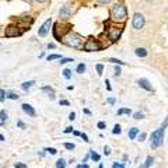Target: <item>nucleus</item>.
<instances>
[{"mask_svg": "<svg viewBox=\"0 0 168 168\" xmlns=\"http://www.w3.org/2000/svg\"><path fill=\"white\" fill-rule=\"evenodd\" d=\"M111 17H112V20L116 21V22H123V21L126 20V17H127L126 7L122 4V3L114 4L112 9H111Z\"/></svg>", "mask_w": 168, "mask_h": 168, "instance_id": "1", "label": "nucleus"}, {"mask_svg": "<svg viewBox=\"0 0 168 168\" xmlns=\"http://www.w3.org/2000/svg\"><path fill=\"white\" fill-rule=\"evenodd\" d=\"M164 130L163 127H160L157 130H154L151 133V136H150V142H151V147L153 148H157L163 144V140H164Z\"/></svg>", "mask_w": 168, "mask_h": 168, "instance_id": "2", "label": "nucleus"}, {"mask_svg": "<svg viewBox=\"0 0 168 168\" xmlns=\"http://www.w3.org/2000/svg\"><path fill=\"white\" fill-rule=\"evenodd\" d=\"M63 42L70 48H80V45H81V37L79 34L70 32V34H67L66 37L63 38Z\"/></svg>", "mask_w": 168, "mask_h": 168, "instance_id": "3", "label": "nucleus"}, {"mask_svg": "<svg viewBox=\"0 0 168 168\" xmlns=\"http://www.w3.org/2000/svg\"><path fill=\"white\" fill-rule=\"evenodd\" d=\"M101 43L98 41H95V39H88V41L84 43L83 49L85 52H97V51H101Z\"/></svg>", "mask_w": 168, "mask_h": 168, "instance_id": "4", "label": "nucleus"}, {"mask_svg": "<svg viewBox=\"0 0 168 168\" xmlns=\"http://www.w3.org/2000/svg\"><path fill=\"white\" fill-rule=\"evenodd\" d=\"M132 25H133L135 30H142L143 27H144V17H143V14L136 13L133 16V18H132Z\"/></svg>", "mask_w": 168, "mask_h": 168, "instance_id": "5", "label": "nucleus"}, {"mask_svg": "<svg viewBox=\"0 0 168 168\" xmlns=\"http://www.w3.org/2000/svg\"><path fill=\"white\" fill-rule=\"evenodd\" d=\"M122 32H123V28H116V27H114V28H111L109 34H108V37H109V39L112 42H115L116 39H119L122 35Z\"/></svg>", "mask_w": 168, "mask_h": 168, "instance_id": "6", "label": "nucleus"}, {"mask_svg": "<svg viewBox=\"0 0 168 168\" xmlns=\"http://www.w3.org/2000/svg\"><path fill=\"white\" fill-rule=\"evenodd\" d=\"M51 24H52V20L51 18H48L43 24L41 25V28H39V31H38V35L39 37H45L48 32H49V28H51Z\"/></svg>", "mask_w": 168, "mask_h": 168, "instance_id": "7", "label": "nucleus"}, {"mask_svg": "<svg viewBox=\"0 0 168 168\" xmlns=\"http://www.w3.org/2000/svg\"><path fill=\"white\" fill-rule=\"evenodd\" d=\"M20 34H21L20 30H18V27H16V25H9L7 28H6V37L7 38L18 37Z\"/></svg>", "mask_w": 168, "mask_h": 168, "instance_id": "8", "label": "nucleus"}, {"mask_svg": "<svg viewBox=\"0 0 168 168\" xmlns=\"http://www.w3.org/2000/svg\"><path fill=\"white\" fill-rule=\"evenodd\" d=\"M137 84H139V87L143 90H146V91H153V87L151 84H150V81L146 79H139L137 80Z\"/></svg>", "mask_w": 168, "mask_h": 168, "instance_id": "9", "label": "nucleus"}, {"mask_svg": "<svg viewBox=\"0 0 168 168\" xmlns=\"http://www.w3.org/2000/svg\"><path fill=\"white\" fill-rule=\"evenodd\" d=\"M21 108H22V111L25 112L27 115H30V116H35L37 114H35V109L32 108V105L30 104H22L21 105Z\"/></svg>", "mask_w": 168, "mask_h": 168, "instance_id": "10", "label": "nucleus"}, {"mask_svg": "<svg viewBox=\"0 0 168 168\" xmlns=\"http://www.w3.org/2000/svg\"><path fill=\"white\" fill-rule=\"evenodd\" d=\"M41 90L49 94V98H51V100H55V90H53L52 87H49V85H43Z\"/></svg>", "mask_w": 168, "mask_h": 168, "instance_id": "11", "label": "nucleus"}, {"mask_svg": "<svg viewBox=\"0 0 168 168\" xmlns=\"http://www.w3.org/2000/svg\"><path fill=\"white\" fill-rule=\"evenodd\" d=\"M139 127H132V129H129V133H127V136H129V139L130 140H135L136 139V136L139 135Z\"/></svg>", "mask_w": 168, "mask_h": 168, "instance_id": "12", "label": "nucleus"}, {"mask_svg": "<svg viewBox=\"0 0 168 168\" xmlns=\"http://www.w3.org/2000/svg\"><path fill=\"white\" fill-rule=\"evenodd\" d=\"M135 53H136V56H139V58H146L147 49H144V48H137V49H135Z\"/></svg>", "mask_w": 168, "mask_h": 168, "instance_id": "13", "label": "nucleus"}, {"mask_svg": "<svg viewBox=\"0 0 168 168\" xmlns=\"http://www.w3.org/2000/svg\"><path fill=\"white\" fill-rule=\"evenodd\" d=\"M34 84H35V81H34V80H30V81H24V83L21 84V88L24 90V91H28V90L31 88Z\"/></svg>", "mask_w": 168, "mask_h": 168, "instance_id": "14", "label": "nucleus"}, {"mask_svg": "<svg viewBox=\"0 0 168 168\" xmlns=\"http://www.w3.org/2000/svg\"><path fill=\"white\" fill-rule=\"evenodd\" d=\"M7 121V112L6 111H0V126H3Z\"/></svg>", "mask_w": 168, "mask_h": 168, "instance_id": "15", "label": "nucleus"}, {"mask_svg": "<svg viewBox=\"0 0 168 168\" xmlns=\"http://www.w3.org/2000/svg\"><path fill=\"white\" fill-rule=\"evenodd\" d=\"M69 16H70V10H69L67 7H62V9H60V17L67 18Z\"/></svg>", "mask_w": 168, "mask_h": 168, "instance_id": "16", "label": "nucleus"}, {"mask_svg": "<svg viewBox=\"0 0 168 168\" xmlns=\"http://www.w3.org/2000/svg\"><path fill=\"white\" fill-rule=\"evenodd\" d=\"M90 156H91V160L93 161H100V154H97L95 151H93V150H90Z\"/></svg>", "mask_w": 168, "mask_h": 168, "instance_id": "17", "label": "nucleus"}, {"mask_svg": "<svg viewBox=\"0 0 168 168\" xmlns=\"http://www.w3.org/2000/svg\"><path fill=\"white\" fill-rule=\"evenodd\" d=\"M123 114H127V115H130V114H132V111L129 109V108H121V109L118 111V116L123 115Z\"/></svg>", "mask_w": 168, "mask_h": 168, "instance_id": "18", "label": "nucleus"}, {"mask_svg": "<svg viewBox=\"0 0 168 168\" xmlns=\"http://www.w3.org/2000/svg\"><path fill=\"white\" fill-rule=\"evenodd\" d=\"M56 168H66V161H64L63 158L58 160V161H56Z\"/></svg>", "mask_w": 168, "mask_h": 168, "instance_id": "19", "label": "nucleus"}, {"mask_svg": "<svg viewBox=\"0 0 168 168\" xmlns=\"http://www.w3.org/2000/svg\"><path fill=\"white\" fill-rule=\"evenodd\" d=\"M153 161H154V160H153V157H150V156H148V157L146 158V163H144V165H143L142 168H148L153 164Z\"/></svg>", "mask_w": 168, "mask_h": 168, "instance_id": "20", "label": "nucleus"}, {"mask_svg": "<svg viewBox=\"0 0 168 168\" xmlns=\"http://www.w3.org/2000/svg\"><path fill=\"white\" fill-rule=\"evenodd\" d=\"M112 133H114V135H121V133H122L121 126L118 125V123H116V125L114 126V129H112Z\"/></svg>", "mask_w": 168, "mask_h": 168, "instance_id": "21", "label": "nucleus"}, {"mask_svg": "<svg viewBox=\"0 0 168 168\" xmlns=\"http://www.w3.org/2000/svg\"><path fill=\"white\" fill-rule=\"evenodd\" d=\"M6 98H9V100H18V95L14 94V93H6Z\"/></svg>", "mask_w": 168, "mask_h": 168, "instance_id": "22", "label": "nucleus"}, {"mask_svg": "<svg viewBox=\"0 0 168 168\" xmlns=\"http://www.w3.org/2000/svg\"><path fill=\"white\" fill-rule=\"evenodd\" d=\"M84 72H85V64H84V63H80L79 66H77V73L83 74Z\"/></svg>", "mask_w": 168, "mask_h": 168, "instance_id": "23", "label": "nucleus"}, {"mask_svg": "<svg viewBox=\"0 0 168 168\" xmlns=\"http://www.w3.org/2000/svg\"><path fill=\"white\" fill-rule=\"evenodd\" d=\"M63 77H64V79H70V77H72V72H70L69 69H64V70H63Z\"/></svg>", "mask_w": 168, "mask_h": 168, "instance_id": "24", "label": "nucleus"}, {"mask_svg": "<svg viewBox=\"0 0 168 168\" xmlns=\"http://www.w3.org/2000/svg\"><path fill=\"white\" fill-rule=\"evenodd\" d=\"M102 72H104V64L98 63V64H97V73H98V76H101V74H102Z\"/></svg>", "mask_w": 168, "mask_h": 168, "instance_id": "25", "label": "nucleus"}, {"mask_svg": "<svg viewBox=\"0 0 168 168\" xmlns=\"http://www.w3.org/2000/svg\"><path fill=\"white\" fill-rule=\"evenodd\" d=\"M109 62L114 63V64H125V62H122V60H119V59H115V58H111Z\"/></svg>", "mask_w": 168, "mask_h": 168, "instance_id": "26", "label": "nucleus"}, {"mask_svg": "<svg viewBox=\"0 0 168 168\" xmlns=\"http://www.w3.org/2000/svg\"><path fill=\"white\" fill-rule=\"evenodd\" d=\"M45 151H48L49 154H52V156H55V154L58 153V150H56V148H53V147H48V148H45Z\"/></svg>", "mask_w": 168, "mask_h": 168, "instance_id": "27", "label": "nucleus"}, {"mask_svg": "<svg viewBox=\"0 0 168 168\" xmlns=\"http://www.w3.org/2000/svg\"><path fill=\"white\" fill-rule=\"evenodd\" d=\"M46 59L51 62V60H55V59H62V56H60V55H49Z\"/></svg>", "mask_w": 168, "mask_h": 168, "instance_id": "28", "label": "nucleus"}, {"mask_svg": "<svg viewBox=\"0 0 168 168\" xmlns=\"http://www.w3.org/2000/svg\"><path fill=\"white\" fill-rule=\"evenodd\" d=\"M69 62H73V59H70V58H62L60 59V64H64V63H69Z\"/></svg>", "mask_w": 168, "mask_h": 168, "instance_id": "29", "label": "nucleus"}, {"mask_svg": "<svg viewBox=\"0 0 168 168\" xmlns=\"http://www.w3.org/2000/svg\"><path fill=\"white\" fill-rule=\"evenodd\" d=\"M133 118H135V119H143V118H144V115H143L142 112H136V114L133 115Z\"/></svg>", "mask_w": 168, "mask_h": 168, "instance_id": "30", "label": "nucleus"}, {"mask_svg": "<svg viewBox=\"0 0 168 168\" xmlns=\"http://www.w3.org/2000/svg\"><path fill=\"white\" fill-rule=\"evenodd\" d=\"M64 147H66V148H67V150H74V144L73 143H64Z\"/></svg>", "mask_w": 168, "mask_h": 168, "instance_id": "31", "label": "nucleus"}, {"mask_svg": "<svg viewBox=\"0 0 168 168\" xmlns=\"http://www.w3.org/2000/svg\"><path fill=\"white\" fill-rule=\"evenodd\" d=\"M6 98V93H4V90H1L0 88V102H3Z\"/></svg>", "mask_w": 168, "mask_h": 168, "instance_id": "32", "label": "nucleus"}, {"mask_svg": "<svg viewBox=\"0 0 168 168\" xmlns=\"http://www.w3.org/2000/svg\"><path fill=\"white\" fill-rule=\"evenodd\" d=\"M112 168H125V164H122V163H114V164H112Z\"/></svg>", "mask_w": 168, "mask_h": 168, "instance_id": "33", "label": "nucleus"}, {"mask_svg": "<svg viewBox=\"0 0 168 168\" xmlns=\"http://www.w3.org/2000/svg\"><path fill=\"white\" fill-rule=\"evenodd\" d=\"M104 154H105V156H109V154H111V147L109 146H105L104 147Z\"/></svg>", "mask_w": 168, "mask_h": 168, "instance_id": "34", "label": "nucleus"}, {"mask_svg": "<svg viewBox=\"0 0 168 168\" xmlns=\"http://www.w3.org/2000/svg\"><path fill=\"white\" fill-rule=\"evenodd\" d=\"M80 136H81V139H83L85 143H90V140H88V136L85 135V133H80Z\"/></svg>", "mask_w": 168, "mask_h": 168, "instance_id": "35", "label": "nucleus"}, {"mask_svg": "<svg viewBox=\"0 0 168 168\" xmlns=\"http://www.w3.org/2000/svg\"><path fill=\"white\" fill-rule=\"evenodd\" d=\"M14 167L16 168H27V165L25 164H22V163H16L14 164Z\"/></svg>", "mask_w": 168, "mask_h": 168, "instance_id": "36", "label": "nucleus"}, {"mask_svg": "<svg viewBox=\"0 0 168 168\" xmlns=\"http://www.w3.org/2000/svg\"><path fill=\"white\" fill-rule=\"evenodd\" d=\"M59 104L64 105V106H69V105H70V102H69V101H66V100H60V101H59Z\"/></svg>", "mask_w": 168, "mask_h": 168, "instance_id": "37", "label": "nucleus"}, {"mask_svg": "<svg viewBox=\"0 0 168 168\" xmlns=\"http://www.w3.org/2000/svg\"><path fill=\"white\" fill-rule=\"evenodd\" d=\"M167 126H168V116H167V118H165V119H164V122H163V123H161V127H163V129H165Z\"/></svg>", "mask_w": 168, "mask_h": 168, "instance_id": "38", "label": "nucleus"}, {"mask_svg": "<svg viewBox=\"0 0 168 168\" xmlns=\"http://www.w3.org/2000/svg\"><path fill=\"white\" fill-rule=\"evenodd\" d=\"M121 73H122V70H121V67H118V66H116L115 67V76H121Z\"/></svg>", "mask_w": 168, "mask_h": 168, "instance_id": "39", "label": "nucleus"}, {"mask_svg": "<svg viewBox=\"0 0 168 168\" xmlns=\"http://www.w3.org/2000/svg\"><path fill=\"white\" fill-rule=\"evenodd\" d=\"M97 126H98V129H105V126L106 125H105V122H98V125Z\"/></svg>", "mask_w": 168, "mask_h": 168, "instance_id": "40", "label": "nucleus"}, {"mask_svg": "<svg viewBox=\"0 0 168 168\" xmlns=\"http://www.w3.org/2000/svg\"><path fill=\"white\" fill-rule=\"evenodd\" d=\"M144 139H146V133H142L139 136V142H144Z\"/></svg>", "mask_w": 168, "mask_h": 168, "instance_id": "41", "label": "nucleus"}, {"mask_svg": "<svg viewBox=\"0 0 168 168\" xmlns=\"http://www.w3.org/2000/svg\"><path fill=\"white\" fill-rule=\"evenodd\" d=\"M72 132H73V127H72V126H69V127L64 129V133H72Z\"/></svg>", "mask_w": 168, "mask_h": 168, "instance_id": "42", "label": "nucleus"}, {"mask_svg": "<svg viewBox=\"0 0 168 168\" xmlns=\"http://www.w3.org/2000/svg\"><path fill=\"white\" fill-rule=\"evenodd\" d=\"M105 87H106V90H108V91H111V85H109V81H108V80H105Z\"/></svg>", "mask_w": 168, "mask_h": 168, "instance_id": "43", "label": "nucleus"}, {"mask_svg": "<svg viewBox=\"0 0 168 168\" xmlns=\"http://www.w3.org/2000/svg\"><path fill=\"white\" fill-rule=\"evenodd\" d=\"M69 119H70V121H74V119H76V114H74V112H72V114L69 115Z\"/></svg>", "mask_w": 168, "mask_h": 168, "instance_id": "44", "label": "nucleus"}, {"mask_svg": "<svg viewBox=\"0 0 168 168\" xmlns=\"http://www.w3.org/2000/svg\"><path fill=\"white\" fill-rule=\"evenodd\" d=\"M97 1H98V3H101V4H108L111 0H97Z\"/></svg>", "mask_w": 168, "mask_h": 168, "instance_id": "45", "label": "nucleus"}, {"mask_svg": "<svg viewBox=\"0 0 168 168\" xmlns=\"http://www.w3.org/2000/svg\"><path fill=\"white\" fill-rule=\"evenodd\" d=\"M108 102H109L111 105H114V104H115V98H112V97H111V98H108Z\"/></svg>", "mask_w": 168, "mask_h": 168, "instance_id": "46", "label": "nucleus"}, {"mask_svg": "<svg viewBox=\"0 0 168 168\" xmlns=\"http://www.w3.org/2000/svg\"><path fill=\"white\" fill-rule=\"evenodd\" d=\"M77 168H88V165H87V164H79Z\"/></svg>", "mask_w": 168, "mask_h": 168, "instance_id": "47", "label": "nucleus"}, {"mask_svg": "<svg viewBox=\"0 0 168 168\" xmlns=\"http://www.w3.org/2000/svg\"><path fill=\"white\" fill-rule=\"evenodd\" d=\"M18 126H20L21 129H25V125H24V123H22L21 121H18Z\"/></svg>", "mask_w": 168, "mask_h": 168, "instance_id": "48", "label": "nucleus"}, {"mask_svg": "<svg viewBox=\"0 0 168 168\" xmlns=\"http://www.w3.org/2000/svg\"><path fill=\"white\" fill-rule=\"evenodd\" d=\"M91 157V156H90V153L88 154H87V156H85V157H84V160H83V163H85V161H87V160H88V158Z\"/></svg>", "mask_w": 168, "mask_h": 168, "instance_id": "49", "label": "nucleus"}, {"mask_svg": "<svg viewBox=\"0 0 168 168\" xmlns=\"http://www.w3.org/2000/svg\"><path fill=\"white\" fill-rule=\"evenodd\" d=\"M48 48H49V49H55V43H49Z\"/></svg>", "mask_w": 168, "mask_h": 168, "instance_id": "50", "label": "nucleus"}, {"mask_svg": "<svg viewBox=\"0 0 168 168\" xmlns=\"http://www.w3.org/2000/svg\"><path fill=\"white\" fill-rule=\"evenodd\" d=\"M84 114H87V115H91V112H90L87 108H84Z\"/></svg>", "mask_w": 168, "mask_h": 168, "instance_id": "51", "label": "nucleus"}, {"mask_svg": "<svg viewBox=\"0 0 168 168\" xmlns=\"http://www.w3.org/2000/svg\"><path fill=\"white\" fill-rule=\"evenodd\" d=\"M73 133H74V136H80V132H77V130H74Z\"/></svg>", "mask_w": 168, "mask_h": 168, "instance_id": "52", "label": "nucleus"}, {"mask_svg": "<svg viewBox=\"0 0 168 168\" xmlns=\"http://www.w3.org/2000/svg\"><path fill=\"white\" fill-rule=\"evenodd\" d=\"M0 142H4V136L3 135H0Z\"/></svg>", "mask_w": 168, "mask_h": 168, "instance_id": "53", "label": "nucleus"}, {"mask_svg": "<svg viewBox=\"0 0 168 168\" xmlns=\"http://www.w3.org/2000/svg\"><path fill=\"white\" fill-rule=\"evenodd\" d=\"M38 3H43V1H46V0H37Z\"/></svg>", "mask_w": 168, "mask_h": 168, "instance_id": "54", "label": "nucleus"}, {"mask_svg": "<svg viewBox=\"0 0 168 168\" xmlns=\"http://www.w3.org/2000/svg\"><path fill=\"white\" fill-rule=\"evenodd\" d=\"M100 168H104V165H102V164H100Z\"/></svg>", "mask_w": 168, "mask_h": 168, "instance_id": "55", "label": "nucleus"}, {"mask_svg": "<svg viewBox=\"0 0 168 168\" xmlns=\"http://www.w3.org/2000/svg\"><path fill=\"white\" fill-rule=\"evenodd\" d=\"M0 31H1V27H0Z\"/></svg>", "mask_w": 168, "mask_h": 168, "instance_id": "56", "label": "nucleus"}, {"mask_svg": "<svg viewBox=\"0 0 168 168\" xmlns=\"http://www.w3.org/2000/svg\"><path fill=\"white\" fill-rule=\"evenodd\" d=\"M25 1H30V0H25Z\"/></svg>", "mask_w": 168, "mask_h": 168, "instance_id": "57", "label": "nucleus"}, {"mask_svg": "<svg viewBox=\"0 0 168 168\" xmlns=\"http://www.w3.org/2000/svg\"><path fill=\"white\" fill-rule=\"evenodd\" d=\"M140 168H142V167H140Z\"/></svg>", "mask_w": 168, "mask_h": 168, "instance_id": "58", "label": "nucleus"}]
</instances>
